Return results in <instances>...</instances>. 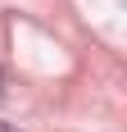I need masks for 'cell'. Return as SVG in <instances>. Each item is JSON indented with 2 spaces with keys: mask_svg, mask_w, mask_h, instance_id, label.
Here are the masks:
<instances>
[{
  "mask_svg": "<svg viewBox=\"0 0 127 132\" xmlns=\"http://www.w3.org/2000/svg\"><path fill=\"white\" fill-rule=\"evenodd\" d=\"M0 132H18V128H14V123H0Z\"/></svg>",
  "mask_w": 127,
  "mask_h": 132,
  "instance_id": "cell-1",
  "label": "cell"
}]
</instances>
